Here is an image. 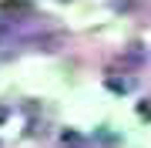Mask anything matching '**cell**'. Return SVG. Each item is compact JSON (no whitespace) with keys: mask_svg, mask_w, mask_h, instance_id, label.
Instances as JSON below:
<instances>
[{"mask_svg":"<svg viewBox=\"0 0 151 148\" xmlns=\"http://www.w3.org/2000/svg\"><path fill=\"white\" fill-rule=\"evenodd\" d=\"M0 14H7V17H30L34 4L30 0H0Z\"/></svg>","mask_w":151,"mask_h":148,"instance_id":"obj_1","label":"cell"},{"mask_svg":"<svg viewBox=\"0 0 151 148\" xmlns=\"http://www.w3.org/2000/svg\"><path fill=\"white\" fill-rule=\"evenodd\" d=\"M60 148H84V135L74 131V128H67V131L60 135Z\"/></svg>","mask_w":151,"mask_h":148,"instance_id":"obj_2","label":"cell"},{"mask_svg":"<svg viewBox=\"0 0 151 148\" xmlns=\"http://www.w3.org/2000/svg\"><path fill=\"white\" fill-rule=\"evenodd\" d=\"M108 88L111 91H131V81H128V77H121V81H118V77H108Z\"/></svg>","mask_w":151,"mask_h":148,"instance_id":"obj_3","label":"cell"},{"mask_svg":"<svg viewBox=\"0 0 151 148\" xmlns=\"http://www.w3.org/2000/svg\"><path fill=\"white\" fill-rule=\"evenodd\" d=\"M4 121H7V108L0 104V125H4Z\"/></svg>","mask_w":151,"mask_h":148,"instance_id":"obj_4","label":"cell"}]
</instances>
